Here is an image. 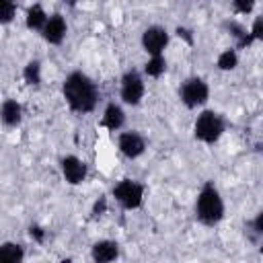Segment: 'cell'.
Masks as SVG:
<instances>
[{"instance_id":"23","label":"cell","mask_w":263,"mask_h":263,"mask_svg":"<svg viewBox=\"0 0 263 263\" xmlns=\"http://www.w3.org/2000/svg\"><path fill=\"white\" fill-rule=\"evenodd\" d=\"M249 35H251V39H253L255 43L263 39V18H261V16H257V18L253 21V25H251V29H249Z\"/></svg>"},{"instance_id":"21","label":"cell","mask_w":263,"mask_h":263,"mask_svg":"<svg viewBox=\"0 0 263 263\" xmlns=\"http://www.w3.org/2000/svg\"><path fill=\"white\" fill-rule=\"evenodd\" d=\"M230 2H232L234 12H238V14H251L257 4V0H230Z\"/></svg>"},{"instance_id":"1","label":"cell","mask_w":263,"mask_h":263,"mask_svg":"<svg viewBox=\"0 0 263 263\" xmlns=\"http://www.w3.org/2000/svg\"><path fill=\"white\" fill-rule=\"evenodd\" d=\"M62 95L74 113H92L99 103L97 82L82 70L70 72L62 82Z\"/></svg>"},{"instance_id":"27","label":"cell","mask_w":263,"mask_h":263,"mask_svg":"<svg viewBox=\"0 0 263 263\" xmlns=\"http://www.w3.org/2000/svg\"><path fill=\"white\" fill-rule=\"evenodd\" d=\"M62 2H64L66 6H70V8H74V6L78 4V0H62Z\"/></svg>"},{"instance_id":"7","label":"cell","mask_w":263,"mask_h":263,"mask_svg":"<svg viewBox=\"0 0 263 263\" xmlns=\"http://www.w3.org/2000/svg\"><path fill=\"white\" fill-rule=\"evenodd\" d=\"M140 41H142V49L148 55H162L164 49L168 47L171 33L164 27H160V25H150V27L144 29Z\"/></svg>"},{"instance_id":"6","label":"cell","mask_w":263,"mask_h":263,"mask_svg":"<svg viewBox=\"0 0 263 263\" xmlns=\"http://www.w3.org/2000/svg\"><path fill=\"white\" fill-rule=\"evenodd\" d=\"M144 95H146L144 76L138 70H127L121 76V84H119V99H121V103L129 105V107H138L142 103Z\"/></svg>"},{"instance_id":"3","label":"cell","mask_w":263,"mask_h":263,"mask_svg":"<svg viewBox=\"0 0 263 263\" xmlns=\"http://www.w3.org/2000/svg\"><path fill=\"white\" fill-rule=\"evenodd\" d=\"M226 129V123H224V117L214 111V109H203L197 117H195V123H193V136L195 140L212 146L216 144L222 134Z\"/></svg>"},{"instance_id":"11","label":"cell","mask_w":263,"mask_h":263,"mask_svg":"<svg viewBox=\"0 0 263 263\" xmlns=\"http://www.w3.org/2000/svg\"><path fill=\"white\" fill-rule=\"evenodd\" d=\"M90 257L97 263H111V261H115L119 257V242L117 240H111V238L97 240L90 247Z\"/></svg>"},{"instance_id":"25","label":"cell","mask_w":263,"mask_h":263,"mask_svg":"<svg viewBox=\"0 0 263 263\" xmlns=\"http://www.w3.org/2000/svg\"><path fill=\"white\" fill-rule=\"evenodd\" d=\"M175 33H177V37L183 39L187 45H193V43H195V37H193V31H191V29H187V27H177Z\"/></svg>"},{"instance_id":"18","label":"cell","mask_w":263,"mask_h":263,"mask_svg":"<svg viewBox=\"0 0 263 263\" xmlns=\"http://www.w3.org/2000/svg\"><path fill=\"white\" fill-rule=\"evenodd\" d=\"M166 72V58L164 55H148L144 64V74L148 78H160Z\"/></svg>"},{"instance_id":"12","label":"cell","mask_w":263,"mask_h":263,"mask_svg":"<svg viewBox=\"0 0 263 263\" xmlns=\"http://www.w3.org/2000/svg\"><path fill=\"white\" fill-rule=\"evenodd\" d=\"M101 125L109 132H119L125 125V111L119 103H109L103 109V117H101Z\"/></svg>"},{"instance_id":"9","label":"cell","mask_w":263,"mask_h":263,"mask_svg":"<svg viewBox=\"0 0 263 263\" xmlns=\"http://www.w3.org/2000/svg\"><path fill=\"white\" fill-rule=\"evenodd\" d=\"M60 168H62V177L66 179L68 185H80V183H84L86 173H88L86 162L80 156H76V154L64 156L62 162H60Z\"/></svg>"},{"instance_id":"13","label":"cell","mask_w":263,"mask_h":263,"mask_svg":"<svg viewBox=\"0 0 263 263\" xmlns=\"http://www.w3.org/2000/svg\"><path fill=\"white\" fill-rule=\"evenodd\" d=\"M0 121L6 127H18L23 121V105L16 99H4L0 105Z\"/></svg>"},{"instance_id":"2","label":"cell","mask_w":263,"mask_h":263,"mask_svg":"<svg viewBox=\"0 0 263 263\" xmlns=\"http://www.w3.org/2000/svg\"><path fill=\"white\" fill-rule=\"evenodd\" d=\"M224 212H226V205L218 187L212 181L203 183L195 197V218L203 226H216L224 220Z\"/></svg>"},{"instance_id":"26","label":"cell","mask_w":263,"mask_h":263,"mask_svg":"<svg viewBox=\"0 0 263 263\" xmlns=\"http://www.w3.org/2000/svg\"><path fill=\"white\" fill-rule=\"evenodd\" d=\"M249 226H251V230H253L257 236H261V234H263V212H257V216L249 222Z\"/></svg>"},{"instance_id":"16","label":"cell","mask_w":263,"mask_h":263,"mask_svg":"<svg viewBox=\"0 0 263 263\" xmlns=\"http://www.w3.org/2000/svg\"><path fill=\"white\" fill-rule=\"evenodd\" d=\"M25 259V249L18 242H0V263H21Z\"/></svg>"},{"instance_id":"10","label":"cell","mask_w":263,"mask_h":263,"mask_svg":"<svg viewBox=\"0 0 263 263\" xmlns=\"http://www.w3.org/2000/svg\"><path fill=\"white\" fill-rule=\"evenodd\" d=\"M68 35V23L64 18V14L53 12L51 16H47L43 29H41V37L45 43L49 45H60Z\"/></svg>"},{"instance_id":"5","label":"cell","mask_w":263,"mask_h":263,"mask_svg":"<svg viewBox=\"0 0 263 263\" xmlns=\"http://www.w3.org/2000/svg\"><path fill=\"white\" fill-rule=\"evenodd\" d=\"M144 193L146 187L136 179H121L111 191V195L123 210H138L144 203Z\"/></svg>"},{"instance_id":"19","label":"cell","mask_w":263,"mask_h":263,"mask_svg":"<svg viewBox=\"0 0 263 263\" xmlns=\"http://www.w3.org/2000/svg\"><path fill=\"white\" fill-rule=\"evenodd\" d=\"M23 80L29 86H39L41 84V62L39 60H29L23 66Z\"/></svg>"},{"instance_id":"14","label":"cell","mask_w":263,"mask_h":263,"mask_svg":"<svg viewBox=\"0 0 263 263\" xmlns=\"http://www.w3.org/2000/svg\"><path fill=\"white\" fill-rule=\"evenodd\" d=\"M226 29H228V35L234 39V49H247L255 43L245 25H240L236 21H230V23H226Z\"/></svg>"},{"instance_id":"4","label":"cell","mask_w":263,"mask_h":263,"mask_svg":"<svg viewBox=\"0 0 263 263\" xmlns=\"http://www.w3.org/2000/svg\"><path fill=\"white\" fill-rule=\"evenodd\" d=\"M179 99L187 109H199L210 99V84L201 76H189L179 88Z\"/></svg>"},{"instance_id":"17","label":"cell","mask_w":263,"mask_h":263,"mask_svg":"<svg viewBox=\"0 0 263 263\" xmlns=\"http://www.w3.org/2000/svg\"><path fill=\"white\" fill-rule=\"evenodd\" d=\"M216 66H218V70H222V72H232V70H236V66H238V51H236L234 47H226L224 51L218 53Z\"/></svg>"},{"instance_id":"8","label":"cell","mask_w":263,"mask_h":263,"mask_svg":"<svg viewBox=\"0 0 263 263\" xmlns=\"http://www.w3.org/2000/svg\"><path fill=\"white\" fill-rule=\"evenodd\" d=\"M117 148L119 152L129 158V160H136L140 158L144 152H146V140L140 132L136 129H129V132H121L119 138H117Z\"/></svg>"},{"instance_id":"24","label":"cell","mask_w":263,"mask_h":263,"mask_svg":"<svg viewBox=\"0 0 263 263\" xmlns=\"http://www.w3.org/2000/svg\"><path fill=\"white\" fill-rule=\"evenodd\" d=\"M107 212V197L105 195H101L95 203H92V210H90V214L95 216V218H101L103 214Z\"/></svg>"},{"instance_id":"22","label":"cell","mask_w":263,"mask_h":263,"mask_svg":"<svg viewBox=\"0 0 263 263\" xmlns=\"http://www.w3.org/2000/svg\"><path fill=\"white\" fill-rule=\"evenodd\" d=\"M29 236H31V240H33V242L43 245V242H45L47 232H45V228H43V226H39V224H31V226H29Z\"/></svg>"},{"instance_id":"20","label":"cell","mask_w":263,"mask_h":263,"mask_svg":"<svg viewBox=\"0 0 263 263\" xmlns=\"http://www.w3.org/2000/svg\"><path fill=\"white\" fill-rule=\"evenodd\" d=\"M16 16V0H0V25H10Z\"/></svg>"},{"instance_id":"15","label":"cell","mask_w":263,"mask_h":263,"mask_svg":"<svg viewBox=\"0 0 263 263\" xmlns=\"http://www.w3.org/2000/svg\"><path fill=\"white\" fill-rule=\"evenodd\" d=\"M47 16H49V14L45 12V8H43L41 4H31V6L27 8V12H25V27H27L29 31H39V33H41V29H43Z\"/></svg>"}]
</instances>
